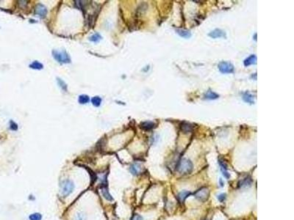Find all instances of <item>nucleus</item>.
I'll use <instances>...</instances> for the list:
<instances>
[{
  "label": "nucleus",
  "mask_w": 294,
  "mask_h": 220,
  "mask_svg": "<svg viewBox=\"0 0 294 220\" xmlns=\"http://www.w3.org/2000/svg\"><path fill=\"white\" fill-rule=\"evenodd\" d=\"M74 189V184L73 181L69 179L64 180L60 184V194L64 197H67L73 192Z\"/></svg>",
  "instance_id": "obj_1"
},
{
  "label": "nucleus",
  "mask_w": 294,
  "mask_h": 220,
  "mask_svg": "<svg viewBox=\"0 0 294 220\" xmlns=\"http://www.w3.org/2000/svg\"><path fill=\"white\" fill-rule=\"evenodd\" d=\"M193 170V163L187 158H182L177 166V171L180 174H189Z\"/></svg>",
  "instance_id": "obj_2"
},
{
  "label": "nucleus",
  "mask_w": 294,
  "mask_h": 220,
  "mask_svg": "<svg viewBox=\"0 0 294 220\" xmlns=\"http://www.w3.org/2000/svg\"><path fill=\"white\" fill-rule=\"evenodd\" d=\"M52 56L54 60L60 63L66 64V63H70L71 59L69 54L66 51H57V50H53Z\"/></svg>",
  "instance_id": "obj_3"
},
{
  "label": "nucleus",
  "mask_w": 294,
  "mask_h": 220,
  "mask_svg": "<svg viewBox=\"0 0 294 220\" xmlns=\"http://www.w3.org/2000/svg\"><path fill=\"white\" fill-rule=\"evenodd\" d=\"M218 70L221 73H232L235 71V67L232 63L223 61L218 64Z\"/></svg>",
  "instance_id": "obj_4"
},
{
  "label": "nucleus",
  "mask_w": 294,
  "mask_h": 220,
  "mask_svg": "<svg viewBox=\"0 0 294 220\" xmlns=\"http://www.w3.org/2000/svg\"><path fill=\"white\" fill-rule=\"evenodd\" d=\"M209 194H210V191L207 188L204 187L201 189H198L195 194L194 196L197 199L200 201H205L208 199Z\"/></svg>",
  "instance_id": "obj_5"
},
{
  "label": "nucleus",
  "mask_w": 294,
  "mask_h": 220,
  "mask_svg": "<svg viewBox=\"0 0 294 220\" xmlns=\"http://www.w3.org/2000/svg\"><path fill=\"white\" fill-rule=\"evenodd\" d=\"M35 14L37 16L41 18H44L47 14V9L46 7L42 4H37L35 10Z\"/></svg>",
  "instance_id": "obj_6"
},
{
  "label": "nucleus",
  "mask_w": 294,
  "mask_h": 220,
  "mask_svg": "<svg viewBox=\"0 0 294 220\" xmlns=\"http://www.w3.org/2000/svg\"><path fill=\"white\" fill-rule=\"evenodd\" d=\"M209 36L212 38H226V35L225 31L220 29H216L209 33Z\"/></svg>",
  "instance_id": "obj_7"
},
{
  "label": "nucleus",
  "mask_w": 294,
  "mask_h": 220,
  "mask_svg": "<svg viewBox=\"0 0 294 220\" xmlns=\"http://www.w3.org/2000/svg\"><path fill=\"white\" fill-rule=\"evenodd\" d=\"M257 56L255 54H251L249 57H247L243 62L244 66L245 67H248V66L251 65H255L257 64Z\"/></svg>",
  "instance_id": "obj_8"
},
{
  "label": "nucleus",
  "mask_w": 294,
  "mask_h": 220,
  "mask_svg": "<svg viewBox=\"0 0 294 220\" xmlns=\"http://www.w3.org/2000/svg\"><path fill=\"white\" fill-rule=\"evenodd\" d=\"M154 124L151 121H144L141 123V128L144 131H150L154 128Z\"/></svg>",
  "instance_id": "obj_9"
},
{
  "label": "nucleus",
  "mask_w": 294,
  "mask_h": 220,
  "mask_svg": "<svg viewBox=\"0 0 294 220\" xmlns=\"http://www.w3.org/2000/svg\"><path fill=\"white\" fill-rule=\"evenodd\" d=\"M243 99L245 103H248L250 104H254V97L252 94H251L248 92H245V93L243 95Z\"/></svg>",
  "instance_id": "obj_10"
},
{
  "label": "nucleus",
  "mask_w": 294,
  "mask_h": 220,
  "mask_svg": "<svg viewBox=\"0 0 294 220\" xmlns=\"http://www.w3.org/2000/svg\"><path fill=\"white\" fill-rule=\"evenodd\" d=\"M176 32L182 38H185V39H188L191 37V32L189 30H186V29H177L176 30Z\"/></svg>",
  "instance_id": "obj_11"
},
{
  "label": "nucleus",
  "mask_w": 294,
  "mask_h": 220,
  "mask_svg": "<svg viewBox=\"0 0 294 220\" xmlns=\"http://www.w3.org/2000/svg\"><path fill=\"white\" fill-rule=\"evenodd\" d=\"M129 171L134 175H137L141 172V167L139 164H133L131 165Z\"/></svg>",
  "instance_id": "obj_12"
},
{
  "label": "nucleus",
  "mask_w": 294,
  "mask_h": 220,
  "mask_svg": "<svg viewBox=\"0 0 294 220\" xmlns=\"http://www.w3.org/2000/svg\"><path fill=\"white\" fill-rule=\"evenodd\" d=\"M101 194H102V196L104 197V198H105L108 201H113V198L112 197V195L110 194V192H108V189H107V186H102L101 189Z\"/></svg>",
  "instance_id": "obj_13"
},
{
  "label": "nucleus",
  "mask_w": 294,
  "mask_h": 220,
  "mask_svg": "<svg viewBox=\"0 0 294 220\" xmlns=\"http://www.w3.org/2000/svg\"><path fill=\"white\" fill-rule=\"evenodd\" d=\"M219 95H218L217 93L214 92L213 91H212L211 89H209L208 91H207L205 94H204V98L207 100H215L218 98Z\"/></svg>",
  "instance_id": "obj_14"
},
{
  "label": "nucleus",
  "mask_w": 294,
  "mask_h": 220,
  "mask_svg": "<svg viewBox=\"0 0 294 220\" xmlns=\"http://www.w3.org/2000/svg\"><path fill=\"white\" fill-rule=\"evenodd\" d=\"M181 130L184 132V133H189L191 131L193 130V126L192 125H191L190 123H186V122H184L181 124L180 126Z\"/></svg>",
  "instance_id": "obj_15"
},
{
  "label": "nucleus",
  "mask_w": 294,
  "mask_h": 220,
  "mask_svg": "<svg viewBox=\"0 0 294 220\" xmlns=\"http://www.w3.org/2000/svg\"><path fill=\"white\" fill-rule=\"evenodd\" d=\"M189 195H191V192H188V191H182V192H181L180 193L178 194V196H177V198H178V199H179V201L180 202H183L186 199V198L188 197Z\"/></svg>",
  "instance_id": "obj_16"
},
{
  "label": "nucleus",
  "mask_w": 294,
  "mask_h": 220,
  "mask_svg": "<svg viewBox=\"0 0 294 220\" xmlns=\"http://www.w3.org/2000/svg\"><path fill=\"white\" fill-rule=\"evenodd\" d=\"M251 183H252V180L250 177H245L243 180H240L239 185L240 187H247V186H251Z\"/></svg>",
  "instance_id": "obj_17"
},
{
  "label": "nucleus",
  "mask_w": 294,
  "mask_h": 220,
  "mask_svg": "<svg viewBox=\"0 0 294 220\" xmlns=\"http://www.w3.org/2000/svg\"><path fill=\"white\" fill-rule=\"evenodd\" d=\"M29 67L35 70H41L44 68V65L38 61H34L29 65Z\"/></svg>",
  "instance_id": "obj_18"
},
{
  "label": "nucleus",
  "mask_w": 294,
  "mask_h": 220,
  "mask_svg": "<svg viewBox=\"0 0 294 220\" xmlns=\"http://www.w3.org/2000/svg\"><path fill=\"white\" fill-rule=\"evenodd\" d=\"M90 101V98L88 95H79V98H78V101H79V104H85L87 103H88V101Z\"/></svg>",
  "instance_id": "obj_19"
},
{
  "label": "nucleus",
  "mask_w": 294,
  "mask_h": 220,
  "mask_svg": "<svg viewBox=\"0 0 294 220\" xmlns=\"http://www.w3.org/2000/svg\"><path fill=\"white\" fill-rule=\"evenodd\" d=\"M91 103L93 104V105L96 107H98L101 105V98L98 96H94L93 97L92 99H91Z\"/></svg>",
  "instance_id": "obj_20"
},
{
  "label": "nucleus",
  "mask_w": 294,
  "mask_h": 220,
  "mask_svg": "<svg viewBox=\"0 0 294 220\" xmlns=\"http://www.w3.org/2000/svg\"><path fill=\"white\" fill-rule=\"evenodd\" d=\"M101 38H101V36L99 35V34L96 33V34H94V35H93L92 36L90 37L89 40L91 41H92V42L98 43V42H99L100 40H101Z\"/></svg>",
  "instance_id": "obj_21"
},
{
  "label": "nucleus",
  "mask_w": 294,
  "mask_h": 220,
  "mask_svg": "<svg viewBox=\"0 0 294 220\" xmlns=\"http://www.w3.org/2000/svg\"><path fill=\"white\" fill-rule=\"evenodd\" d=\"M29 220H41L42 215L39 213H34L29 216Z\"/></svg>",
  "instance_id": "obj_22"
},
{
  "label": "nucleus",
  "mask_w": 294,
  "mask_h": 220,
  "mask_svg": "<svg viewBox=\"0 0 294 220\" xmlns=\"http://www.w3.org/2000/svg\"><path fill=\"white\" fill-rule=\"evenodd\" d=\"M57 82L58 85L60 87V88H61L63 90L67 91V85H66V84L65 83L62 79H60V78H57Z\"/></svg>",
  "instance_id": "obj_23"
},
{
  "label": "nucleus",
  "mask_w": 294,
  "mask_h": 220,
  "mask_svg": "<svg viewBox=\"0 0 294 220\" xmlns=\"http://www.w3.org/2000/svg\"><path fill=\"white\" fill-rule=\"evenodd\" d=\"M76 220H86V217L83 213H77L76 216Z\"/></svg>",
  "instance_id": "obj_24"
},
{
  "label": "nucleus",
  "mask_w": 294,
  "mask_h": 220,
  "mask_svg": "<svg viewBox=\"0 0 294 220\" xmlns=\"http://www.w3.org/2000/svg\"><path fill=\"white\" fill-rule=\"evenodd\" d=\"M10 129L11 130H13V131H16L18 129V125L16 124L15 122H13V121H10Z\"/></svg>",
  "instance_id": "obj_25"
},
{
  "label": "nucleus",
  "mask_w": 294,
  "mask_h": 220,
  "mask_svg": "<svg viewBox=\"0 0 294 220\" xmlns=\"http://www.w3.org/2000/svg\"><path fill=\"white\" fill-rule=\"evenodd\" d=\"M217 198H218V199L220 202H223V201L226 199V194H219L218 196L217 197Z\"/></svg>",
  "instance_id": "obj_26"
},
{
  "label": "nucleus",
  "mask_w": 294,
  "mask_h": 220,
  "mask_svg": "<svg viewBox=\"0 0 294 220\" xmlns=\"http://www.w3.org/2000/svg\"><path fill=\"white\" fill-rule=\"evenodd\" d=\"M131 220H143V217L141 216V215H139V214H135V215L132 216V219Z\"/></svg>",
  "instance_id": "obj_27"
},
{
  "label": "nucleus",
  "mask_w": 294,
  "mask_h": 220,
  "mask_svg": "<svg viewBox=\"0 0 294 220\" xmlns=\"http://www.w3.org/2000/svg\"><path fill=\"white\" fill-rule=\"evenodd\" d=\"M219 182H220V186H224V182L223 181V180H222L221 178H220V180H219Z\"/></svg>",
  "instance_id": "obj_28"
},
{
  "label": "nucleus",
  "mask_w": 294,
  "mask_h": 220,
  "mask_svg": "<svg viewBox=\"0 0 294 220\" xmlns=\"http://www.w3.org/2000/svg\"><path fill=\"white\" fill-rule=\"evenodd\" d=\"M254 40H257V34H255V35H254Z\"/></svg>",
  "instance_id": "obj_29"
}]
</instances>
